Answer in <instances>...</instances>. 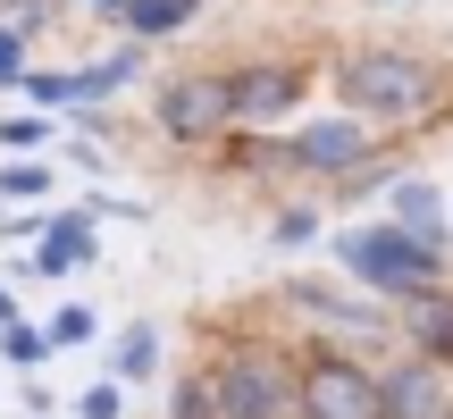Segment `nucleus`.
I'll list each match as a JSON object with an SVG mask.
<instances>
[{
	"label": "nucleus",
	"mask_w": 453,
	"mask_h": 419,
	"mask_svg": "<svg viewBox=\"0 0 453 419\" xmlns=\"http://www.w3.org/2000/svg\"><path fill=\"white\" fill-rule=\"evenodd\" d=\"M445 93V67L420 50H344L336 59V101L370 126H411Z\"/></svg>",
	"instance_id": "1"
},
{
	"label": "nucleus",
	"mask_w": 453,
	"mask_h": 419,
	"mask_svg": "<svg viewBox=\"0 0 453 419\" xmlns=\"http://www.w3.org/2000/svg\"><path fill=\"white\" fill-rule=\"evenodd\" d=\"M336 269L353 277L361 293H378V302H411V293L445 286V252H437V243H420L403 218L344 226V235H336Z\"/></svg>",
	"instance_id": "2"
},
{
	"label": "nucleus",
	"mask_w": 453,
	"mask_h": 419,
	"mask_svg": "<svg viewBox=\"0 0 453 419\" xmlns=\"http://www.w3.org/2000/svg\"><path fill=\"white\" fill-rule=\"evenodd\" d=\"M219 419H294V361L277 344H235L211 369Z\"/></svg>",
	"instance_id": "3"
},
{
	"label": "nucleus",
	"mask_w": 453,
	"mask_h": 419,
	"mask_svg": "<svg viewBox=\"0 0 453 419\" xmlns=\"http://www.w3.org/2000/svg\"><path fill=\"white\" fill-rule=\"evenodd\" d=\"M378 126L370 118H353V110H336V118H311V126H294L286 143H277V168H286V177H353L361 160H378Z\"/></svg>",
	"instance_id": "4"
},
{
	"label": "nucleus",
	"mask_w": 453,
	"mask_h": 419,
	"mask_svg": "<svg viewBox=\"0 0 453 419\" xmlns=\"http://www.w3.org/2000/svg\"><path fill=\"white\" fill-rule=\"evenodd\" d=\"M294 419H387L378 369H361V361H344V353H311L303 369H294Z\"/></svg>",
	"instance_id": "5"
},
{
	"label": "nucleus",
	"mask_w": 453,
	"mask_h": 419,
	"mask_svg": "<svg viewBox=\"0 0 453 419\" xmlns=\"http://www.w3.org/2000/svg\"><path fill=\"white\" fill-rule=\"evenodd\" d=\"M151 118H160L168 143H226V134H235L226 76H219V67H185V76H168L160 101H151Z\"/></svg>",
	"instance_id": "6"
},
{
	"label": "nucleus",
	"mask_w": 453,
	"mask_h": 419,
	"mask_svg": "<svg viewBox=\"0 0 453 419\" xmlns=\"http://www.w3.org/2000/svg\"><path fill=\"white\" fill-rule=\"evenodd\" d=\"M311 93V67L303 59H243L226 67V101H235V126H286Z\"/></svg>",
	"instance_id": "7"
},
{
	"label": "nucleus",
	"mask_w": 453,
	"mask_h": 419,
	"mask_svg": "<svg viewBox=\"0 0 453 419\" xmlns=\"http://www.w3.org/2000/svg\"><path fill=\"white\" fill-rule=\"evenodd\" d=\"M286 310H303V319H319V327H353V336H378V327H395L387 319V302L378 293H361L353 277H286Z\"/></svg>",
	"instance_id": "8"
},
{
	"label": "nucleus",
	"mask_w": 453,
	"mask_h": 419,
	"mask_svg": "<svg viewBox=\"0 0 453 419\" xmlns=\"http://www.w3.org/2000/svg\"><path fill=\"white\" fill-rule=\"evenodd\" d=\"M378 403H387V419H445V369L437 361H395V369H378Z\"/></svg>",
	"instance_id": "9"
},
{
	"label": "nucleus",
	"mask_w": 453,
	"mask_h": 419,
	"mask_svg": "<svg viewBox=\"0 0 453 419\" xmlns=\"http://www.w3.org/2000/svg\"><path fill=\"white\" fill-rule=\"evenodd\" d=\"M403 336L420 361H437V369H453V286H428L403 302Z\"/></svg>",
	"instance_id": "10"
},
{
	"label": "nucleus",
	"mask_w": 453,
	"mask_h": 419,
	"mask_svg": "<svg viewBox=\"0 0 453 419\" xmlns=\"http://www.w3.org/2000/svg\"><path fill=\"white\" fill-rule=\"evenodd\" d=\"M84 260H93V210L50 218V226H42V252H34V269H42V277H67V269H84Z\"/></svg>",
	"instance_id": "11"
},
{
	"label": "nucleus",
	"mask_w": 453,
	"mask_h": 419,
	"mask_svg": "<svg viewBox=\"0 0 453 419\" xmlns=\"http://www.w3.org/2000/svg\"><path fill=\"white\" fill-rule=\"evenodd\" d=\"M395 218H403L420 243H437V252H445V194L428 177H395Z\"/></svg>",
	"instance_id": "12"
},
{
	"label": "nucleus",
	"mask_w": 453,
	"mask_h": 419,
	"mask_svg": "<svg viewBox=\"0 0 453 419\" xmlns=\"http://www.w3.org/2000/svg\"><path fill=\"white\" fill-rule=\"evenodd\" d=\"M194 17H202V0H127L118 26H127L134 42H168V34H185Z\"/></svg>",
	"instance_id": "13"
},
{
	"label": "nucleus",
	"mask_w": 453,
	"mask_h": 419,
	"mask_svg": "<svg viewBox=\"0 0 453 419\" xmlns=\"http://www.w3.org/2000/svg\"><path fill=\"white\" fill-rule=\"evenodd\" d=\"M143 76V42H127V50H110L101 67H76V101H110L118 84H134Z\"/></svg>",
	"instance_id": "14"
},
{
	"label": "nucleus",
	"mask_w": 453,
	"mask_h": 419,
	"mask_svg": "<svg viewBox=\"0 0 453 419\" xmlns=\"http://www.w3.org/2000/svg\"><path fill=\"white\" fill-rule=\"evenodd\" d=\"M160 369V327H127L118 336V386H143Z\"/></svg>",
	"instance_id": "15"
},
{
	"label": "nucleus",
	"mask_w": 453,
	"mask_h": 419,
	"mask_svg": "<svg viewBox=\"0 0 453 419\" xmlns=\"http://www.w3.org/2000/svg\"><path fill=\"white\" fill-rule=\"evenodd\" d=\"M0 353H9L17 369H34V361H50V327H26V319H9V327H0Z\"/></svg>",
	"instance_id": "16"
},
{
	"label": "nucleus",
	"mask_w": 453,
	"mask_h": 419,
	"mask_svg": "<svg viewBox=\"0 0 453 419\" xmlns=\"http://www.w3.org/2000/svg\"><path fill=\"white\" fill-rule=\"evenodd\" d=\"M50 194V168L42 160H9L0 168V202H42Z\"/></svg>",
	"instance_id": "17"
},
{
	"label": "nucleus",
	"mask_w": 453,
	"mask_h": 419,
	"mask_svg": "<svg viewBox=\"0 0 453 419\" xmlns=\"http://www.w3.org/2000/svg\"><path fill=\"white\" fill-rule=\"evenodd\" d=\"M93 302H67V310H50V353H67V344H93Z\"/></svg>",
	"instance_id": "18"
},
{
	"label": "nucleus",
	"mask_w": 453,
	"mask_h": 419,
	"mask_svg": "<svg viewBox=\"0 0 453 419\" xmlns=\"http://www.w3.org/2000/svg\"><path fill=\"white\" fill-rule=\"evenodd\" d=\"M311 235H319V210H311V202H294V210H277V218H269V243H277V252H294V243H311Z\"/></svg>",
	"instance_id": "19"
},
{
	"label": "nucleus",
	"mask_w": 453,
	"mask_h": 419,
	"mask_svg": "<svg viewBox=\"0 0 453 419\" xmlns=\"http://www.w3.org/2000/svg\"><path fill=\"white\" fill-rule=\"evenodd\" d=\"M177 419H219V394H211V369L177 386Z\"/></svg>",
	"instance_id": "20"
},
{
	"label": "nucleus",
	"mask_w": 453,
	"mask_h": 419,
	"mask_svg": "<svg viewBox=\"0 0 453 419\" xmlns=\"http://www.w3.org/2000/svg\"><path fill=\"white\" fill-rule=\"evenodd\" d=\"M0 143H9V151H42L50 143V118H0Z\"/></svg>",
	"instance_id": "21"
},
{
	"label": "nucleus",
	"mask_w": 453,
	"mask_h": 419,
	"mask_svg": "<svg viewBox=\"0 0 453 419\" xmlns=\"http://www.w3.org/2000/svg\"><path fill=\"white\" fill-rule=\"evenodd\" d=\"M26 93L42 101V110H76V76H34L26 67Z\"/></svg>",
	"instance_id": "22"
},
{
	"label": "nucleus",
	"mask_w": 453,
	"mask_h": 419,
	"mask_svg": "<svg viewBox=\"0 0 453 419\" xmlns=\"http://www.w3.org/2000/svg\"><path fill=\"white\" fill-rule=\"evenodd\" d=\"M0 84H26V34L0 17Z\"/></svg>",
	"instance_id": "23"
},
{
	"label": "nucleus",
	"mask_w": 453,
	"mask_h": 419,
	"mask_svg": "<svg viewBox=\"0 0 453 419\" xmlns=\"http://www.w3.org/2000/svg\"><path fill=\"white\" fill-rule=\"evenodd\" d=\"M59 9H67V0H17V9H9V26H17V34L34 42V34H42V26H50Z\"/></svg>",
	"instance_id": "24"
},
{
	"label": "nucleus",
	"mask_w": 453,
	"mask_h": 419,
	"mask_svg": "<svg viewBox=\"0 0 453 419\" xmlns=\"http://www.w3.org/2000/svg\"><path fill=\"white\" fill-rule=\"evenodd\" d=\"M118 411H127V394H118V386H84L76 394V419H118Z\"/></svg>",
	"instance_id": "25"
},
{
	"label": "nucleus",
	"mask_w": 453,
	"mask_h": 419,
	"mask_svg": "<svg viewBox=\"0 0 453 419\" xmlns=\"http://www.w3.org/2000/svg\"><path fill=\"white\" fill-rule=\"evenodd\" d=\"M9 319H17V293H9V286H0V327H9Z\"/></svg>",
	"instance_id": "26"
},
{
	"label": "nucleus",
	"mask_w": 453,
	"mask_h": 419,
	"mask_svg": "<svg viewBox=\"0 0 453 419\" xmlns=\"http://www.w3.org/2000/svg\"><path fill=\"white\" fill-rule=\"evenodd\" d=\"M370 9H403V0H370Z\"/></svg>",
	"instance_id": "27"
},
{
	"label": "nucleus",
	"mask_w": 453,
	"mask_h": 419,
	"mask_svg": "<svg viewBox=\"0 0 453 419\" xmlns=\"http://www.w3.org/2000/svg\"><path fill=\"white\" fill-rule=\"evenodd\" d=\"M445 419H453V403H445Z\"/></svg>",
	"instance_id": "28"
}]
</instances>
